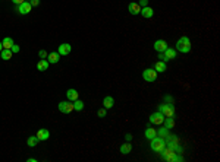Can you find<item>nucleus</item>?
<instances>
[{"label": "nucleus", "mask_w": 220, "mask_h": 162, "mask_svg": "<svg viewBox=\"0 0 220 162\" xmlns=\"http://www.w3.org/2000/svg\"><path fill=\"white\" fill-rule=\"evenodd\" d=\"M160 155H162V159L166 162H176V161H183V158L181 156V155H176V152L173 150L172 148H166L163 149L162 152H160Z\"/></svg>", "instance_id": "f257e3e1"}, {"label": "nucleus", "mask_w": 220, "mask_h": 162, "mask_svg": "<svg viewBox=\"0 0 220 162\" xmlns=\"http://www.w3.org/2000/svg\"><path fill=\"white\" fill-rule=\"evenodd\" d=\"M150 146H151V149H153L154 152H162L163 149L166 148V140L163 137H160V136H156V137L150 139Z\"/></svg>", "instance_id": "f03ea898"}, {"label": "nucleus", "mask_w": 220, "mask_h": 162, "mask_svg": "<svg viewBox=\"0 0 220 162\" xmlns=\"http://www.w3.org/2000/svg\"><path fill=\"white\" fill-rule=\"evenodd\" d=\"M158 111H160L164 117H175V114H176V108H175V105L170 104V102H163L162 105H158Z\"/></svg>", "instance_id": "7ed1b4c3"}, {"label": "nucleus", "mask_w": 220, "mask_h": 162, "mask_svg": "<svg viewBox=\"0 0 220 162\" xmlns=\"http://www.w3.org/2000/svg\"><path fill=\"white\" fill-rule=\"evenodd\" d=\"M176 50L181 53H189L191 51V41L188 37H181L176 43Z\"/></svg>", "instance_id": "20e7f679"}, {"label": "nucleus", "mask_w": 220, "mask_h": 162, "mask_svg": "<svg viewBox=\"0 0 220 162\" xmlns=\"http://www.w3.org/2000/svg\"><path fill=\"white\" fill-rule=\"evenodd\" d=\"M59 111L63 113V114H69L73 111V102L72 101H63V102H59Z\"/></svg>", "instance_id": "39448f33"}, {"label": "nucleus", "mask_w": 220, "mask_h": 162, "mask_svg": "<svg viewBox=\"0 0 220 162\" xmlns=\"http://www.w3.org/2000/svg\"><path fill=\"white\" fill-rule=\"evenodd\" d=\"M142 77H144V81H147V82H154L157 79V72L154 70V69H145L142 72Z\"/></svg>", "instance_id": "423d86ee"}, {"label": "nucleus", "mask_w": 220, "mask_h": 162, "mask_svg": "<svg viewBox=\"0 0 220 162\" xmlns=\"http://www.w3.org/2000/svg\"><path fill=\"white\" fill-rule=\"evenodd\" d=\"M164 118H166V117H164L160 111H157V113H153V114L150 115V123L156 124V126H160V124H163Z\"/></svg>", "instance_id": "0eeeda50"}, {"label": "nucleus", "mask_w": 220, "mask_h": 162, "mask_svg": "<svg viewBox=\"0 0 220 162\" xmlns=\"http://www.w3.org/2000/svg\"><path fill=\"white\" fill-rule=\"evenodd\" d=\"M32 9V6L29 5V2H24V3H21V5L16 6V10L19 12L21 15H28Z\"/></svg>", "instance_id": "6e6552de"}, {"label": "nucleus", "mask_w": 220, "mask_h": 162, "mask_svg": "<svg viewBox=\"0 0 220 162\" xmlns=\"http://www.w3.org/2000/svg\"><path fill=\"white\" fill-rule=\"evenodd\" d=\"M168 48V43L164 41V39H157L156 43H154V50L158 53H164V50Z\"/></svg>", "instance_id": "1a4fd4ad"}, {"label": "nucleus", "mask_w": 220, "mask_h": 162, "mask_svg": "<svg viewBox=\"0 0 220 162\" xmlns=\"http://www.w3.org/2000/svg\"><path fill=\"white\" fill-rule=\"evenodd\" d=\"M71 50H72V47H71V44H60V45H59V54H60V56H68V54H69V53H71Z\"/></svg>", "instance_id": "9d476101"}, {"label": "nucleus", "mask_w": 220, "mask_h": 162, "mask_svg": "<svg viewBox=\"0 0 220 162\" xmlns=\"http://www.w3.org/2000/svg\"><path fill=\"white\" fill-rule=\"evenodd\" d=\"M141 16H144V18H153L154 15V10L153 7H150V6H145V7H141Z\"/></svg>", "instance_id": "9b49d317"}, {"label": "nucleus", "mask_w": 220, "mask_h": 162, "mask_svg": "<svg viewBox=\"0 0 220 162\" xmlns=\"http://www.w3.org/2000/svg\"><path fill=\"white\" fill-rule=\"evenodd\" d=\"M35 136L40 139V142H43V140H47V139L50 137V133H48L47 129H40L38 132H37V134H35Z\"/></svg>", "instance_id": "f8f14e48"}, {"label": "nucleus", "mask_w": 220, "mask_h": 162, "mask_svg": "<svg viewBox=\"0 0 220 162\" xmlns=\"http://www.w3.org/2000/svg\"><path fill=\"white\" fill-rule=\"evenodd\" d=\"M128 10H129L131 15H138L139 12H141V6H139L138 3H134V2H132V3L128 5Z\"/></svg>", "instance_id": "ddd939ff"}, {"label": "nucleus", "mask_w": 220, "mask_h": 162, "mask_svg": "<svg viewBox=\"0 0 220 162\" xmlns=\"http://www.w3.org/2000/svg\"><path fill=\"white\" fill-rule=\"evenodd\" d=\"M59 58H60V54L58 51H53L47 56V62L52 63V64H56V63H59Z\"/></svg>", "instance_id": "4468645a"}, {"label": "nucleus", "mask_w": 220, "mask_h": 162, "mask_svg": "<svg viewBox=\"0 0 220 162\" xmlns=\"http://www.w3.org/2000/svg\"><path fill=\"white\" fill-rule=\"evenodd\" d=\"M66 96H68V101H73L78 100V96H79V94H78L77 89H68L66 91Z\"/></svg>", "instance_id": "2eb2a0df"}, {"label": "nucleus", "mask_w": 220, "mask_h": 162, "mask_svg": "<svg viewBox=\"0 0 220 162\" xmlns=\"http://www.w3.org/2000/svg\"><path fill=\"white\" fill-rule=\"evenodd\" d=\"M113 105H115V100L112 96H106L104 100H103V107H104L106 110H110Z\"/></svg>", "instance_id": "dca6fc26"}, {"label": "nucleus", "mask_w": 220, "mask_h": 162, "mask_svg": "<svg viewBox=\"0 0 220 162\" xmlns=\"http://www.w3.org/2000/svg\"><path fill=\"white\" fill-rule=\"evenodd\" d=\"M48 64H50V63L47 62V58H41V60L37 63V69H38L40 72H44L48 69Z\"/></svg>", "instance_id": "f3484780"}, {"label": "nucleus", "mask_w": 220, "mask_h": 162, "mask_svg": "<svg viewBox=\"0 0 220 162\" xmlns=\"http://www.w3.org/2000/svg\"><path fill=\"white\" fill-rule=\"evenodd\" d=\"M13 44H15L13 39L10 38V37H5V38L2 39V45H3V48H6V50H10Z\"/></svg>", "instance_id": "a211bd4d"}, {"label": "nucleus", "mask_w": 220, "mask_h": 162, "mask_svg": "<svg viewBox=\"0 0 220 162\" xmlns=\"http://www.w3.org/2000/svg\"><path fill=\"white\" fill-rule=\"evenodd\" d=\"M154 70L157 72V73H163V72L168 70V66H166V63L164 62H157L156 63V66H154Z\"/></svg>", "instance_id": "6ab92c4d"}, {"label": "nucleus", "mask_w": 220, "mask_h": 162, "mask_svg": "<svg viewBox=\"0 0 220 162\" xmlns=\"http://www.w3.org/2000/svg\"><path fill=\"white\" fill-rule=\"evenodd\" d=\"M12 54H13V53L10 51V50L3 48V50L0 51V58H2V60H10V58H12Z\"/></svg>", "instance_id": "aec40b11"}, {"label": "nucleus", "mask_w": 220, "mask_h": 162, "mask_svg": "<svg viewBox=\"0 0 220 162\" xmlns=\"http://www.w3.org/2000/svg\"><path fill=\"white\" fill-rule=\"evenodd\" d=\"M132 150V146H131V143L129 142H126V143H123L122 146H120V153L122 155H128V153Z\"/></svg>", "instance_id": "412c9836"}, {"label": "nucleus", "mask_w": 220, "mask_h": 162, "mask_svg": "<svg viewBox=\"0 0 220 162\" xmlns=\"http://www.w3.org/2000/svg\"><path fill=\"white\" fill-rule=\"evenodd\" d=\"M40 142V139L37 137V136H31V137H28V140H27V145H28L29 148H34V146H37Z\"/></svg>", "instance_id": "4be33fe9"}, {"label": "nucleus", "mask_w": 220, "mask_h": 162, "mask_svg": "<svg viewBox=\"0 0 220 162\" xmlns=\"http://www.w3.org/2000/svg\"><path fill=\"white\" fill-rule=\"evenodd\" d=\"M164 56H166L169 60H172V58L176 57V51H175L173 48H169V47H168L166 50H164Z\"/></svg>", "instance_id": "5701e85b"}, {"label": "nucleus", "mask_w": 220, "mask_h": 162, "mask_svg": "<svg viewBox=\"0 0 220 162\" xmlns=\"http://www.w3.org/2000/svg\"><path fill=\"white\" fill-rule=\"evenodd\" d=\"M144 134H145V137L150 140V139H153V137L157 136V132H156L154 129H151V127H148V129H145V133H144Z\"/></svg>", "instance_id": "b1692460"}, {"label": "nucleus", "mask_w": 220, "mask_h": 162, "mask_svg": "<svg viewBox=\"0 0 220 162\" xmlns=\"http://www.w3.org/2000/svg\"><path fill=\"white\" fill-rule=\"evenodd\" d=\"M163 123H164V127H166V129H173V126H175V120H173V117H166Z\"/></svg>", "instance_id": "393cba45"}, {"label": "nucleus", "mask_w": 220, "mask_h": 162, "mask_svg": "<svg viewBox=\"0 0 220 162\" xmlns=\"http://www.w3.org/2000/svg\"><path fill=\"white\" fill-rule=\"evenodd\" d=\"M73 110L75 111H82L84 110V102L79 100H75L73 101Z\"/></svg>", "instance_id": "a878e982"}, {"label": "nucleus", "mask_w": 220, "mask_h": 162, "mask_svg": "<svg viewBox=\"0 0 220 162\" xmlns=\"http://www.w3.org/2000/svg\"><path fill=\"white\" fill-rule=\"evenodd\" d=\"M157 136H160V137H163V139H166V137H169V129H160L157 132Z\"/></svg>", "instance_id": "bb28decb"}, {"label": "nucleus", "mask_w": 220, "mask_h": 162, "mask_svg": "<svg viewBox=\"0 0 220 162\" xmlns=\"http://www.w3.org/2000/svg\"><path fill=\"white\" fill-rule=\"evenodd\" d=\"M158 58H160V62H169V58L166 57V56H164V53H160V54H158Z\"/></svg>", "instance_id": "cd10ccee"}, {"label": "nucleus", "mask_w": 220, "mask_h": 162, "mask_svg": "<svg viewBox=\"0 0 220 162\" xmlns=\"http://www.w3.org/2000/svg\"><path fill=\"white\" fill-rule=\"evenodd\" d=\"M106 108H101V110H98V113H97V115H98V117H101V118H103V117H106Z\"/></svg>", "instance_id": "c85d7f7f"}, {"label": "nucleus", "mask_w": 220, "mask_h": 162, "mask_svg": "<svg viewBox=\"0 0 220 162\" xmlns=\"http://www.w3.org/2000/svg\"><path fill=\"white\" fill-rule=\"evenodd\" d=\"M38 56H40V58H47V53L44 51V50H40V51H38Z\"/></svg>", "instance_id": "c756f323"}, {"label": "nucleus", "mask_w": 220, "mask_h": 162, "mask_svg": "<svg viewBox=\"0 0 220 162\" xmlns=\"http://www.w3.org/2000/svg\"><path fill=\"white\" fill-rule=\"evenodd\" d=\"M10 51H12V53H19V45L13 44V45H12V48H10Z\"/></svg>", "instance_id": "7c9ffc66"}, {"label": "nucleus", "mask_w": 220, "mask_h": 162, "mask_svg": "<svg viewBox=\"0 0 220 162\" xmlns=\"http://www.w3.org/2000/svg\"><path fill=\"white\" fill-rule=\"evenodd\" d=\"M139 6H141V7H145V6H148V0H139Z\"/></svg>", "instance_id": "2f4dec72"}, {"label": "nucleus", "mask_w": 220, "mask_h": 162, "mask_svg": "<svg viewBox=\"0 0 220 162\" xmlns=\"http://www.w3.org/2000/svg\"><path fill=\"white\" fill-rule=\"evenodd\" d=\"M29 5L32 6V7H34V6H38L40 5V0H29Z\"/></svg>", "instance_id": "473e14b6"}, {"label": "nucleus", "mask_w": 220, "mask_h": 162, "mask_svg": "<svg viewBox=\"0 0 220 162\" xmlns=\"http://www.w3.org/2000/svg\"><path fill=\"white\" fill-rule=\"evenodd\" d=\"M164 101H166V102H170V104H173V98L170 95H166L164 96Z\"/></svg>", "instance_id": "72a5a7b5"}, {"label": "nucleus", "mask_w": 220, "mask_h": 162, "mask_svg": "<svg viewBox=\"0 0 220 162\" xmlns=\"http://www.w3.org/2000/svg\"><path fill=\"white\" fill-rule=\"evenodd\" d=\"M24 2H27V0H12V3H13V5H21V3H24Z\"/></svg>", "instance_id": "f704fd0d"}, {"label": "nucleus", "mask_w": 220, "mask_h": 162, "mask_svg": "<svg viewBox=\"0 0 220 162\" xmlns=\"http://www.w3.org/2000/svg\"><path fill=\"white\" fill-rule=\"evenodd\" d=\"M125 139H126L128 142H129V140H132V134H131V133H128V134H126V136H125Z\"/></svg>", "instance_id": "c9c22d12"}, {"label": "nucleus", "mask_w": 220, "mask_h": 162, "mask_svg": "<svg viewBox=\"0 0 220 162\" xmlns=\"http://www.w3.org/2000/svg\"><path fill=\"white\" fill-rule=\"evenodd\" d=\"M28 162H37V159L35 158H28Z\"/></svg>", "instance_id": "e433bc0d"}, {"label": "nucleus", "mask_w": 220, "mask_h": 162, "mask_svg": "<svg viewBox=\"0 0 220 162\" xmlns=\"http://www.w3.org/2000/svg\"><path fill=\"white\" fill-rule=\"evenodd\" d=\"M2 50H3V45H2V43H0V51H2Z\"/></svg>", "instance_id": "4c0bfd02"}]
</instances>
